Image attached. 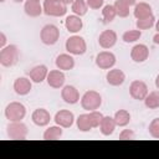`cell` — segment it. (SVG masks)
I'll return each mask as SVG.
<instances>
[{"mask_svg":"<svg viewBox=\"0 0 159 159\" xmlns=\"http://www.w3.org/2000/svg\"><path fill=\"white\" fill-rule=\"evenodd\" d=\"M6 41H7V40H6V35L1 31V32H0V48H4L5 46H7V45H6Z\"/></svg>","mask_w":159,"mask_h":159,"instance_id":"8d00e7d4","label":"cell"},{"mask_svg":"<svg viewBox=\"0 0 159 159\" xmlns=\"http://www.w3.org/2000/svg\"><path fill=\"white\" fill-rule=\"evenodd\" d=\"M117 40H118V36L114 30H104L98 36V43L104 50L112 48L117 43Z\"/></svg>","mask_w":159,"mask_h":159,"instance_id":"7c38bea8","label":"cell"},{"mask_svg":"<svg viewBox=\"0 0 159 159\" xmlns=\"http://www.w3.org/2000/svg\"><path fill=\"white\" fill-rule=\"evenodd\" d=\"M61 97H62L63 102L67 103V104H76L81 101L78 89L75 86H71V84L63 86L61 88Z\"/></svg>","mask_w":159,"mask_h":159,"instance_id":"4fadbf2b","label":"cell"},{"mask_svg":"<svg viewBox=\"0 0 159 159\" xmlns=\"http://www.w3.org/2000/svg\"><path fill=\"white\" fill-rule=\"evenodd\" d=\"M55 65L61 71H70L75 67V58L71 53H61L56 57Z\"/></svg>","mask_w":159,"mask_h":159,"instance_id":"ac0fdd59","label":"cell"},{"mask_svg":"<svg viewBox=\"0 0 159 159\" xmlns=\"http://www.w3.org/2000/svg\"><path fill=\"white\" fill-rule=\"evenodd\" d=\"M71 10L77 16H84L88 11V5L86 0H75L71 4Z\"/></svg>","mask_w":159,"mask_h":159,"instance_id":"4316f807","label":"cell"},{"mask_svg":"<svg viewBox=\"0 0 159 159\" xmlns=\"http://www.w3.org/2000/svg\"><path fill=\"white\" fill-rule=\"evenodd\" d=\"M4 114L9 122H20L26 116V107L20 102H10L5 107Z\"/></svg>","mask_w":159,"mask_h":159,"instance_id":"277c9868","label":"cell"},{"mask_svg":"<svg viewBox=\"0 0 159 159\" xmlns=\"http://www.w3.org/2000/svg\"><path fill=\"white\" fill-rule=\"evenodd\" d=\"M96 66L99 67L101 70H111L114 67L116 62H117V58H116V55L111 51H102V52H98L97 56H96Z\"/></svg>","mask_w":159,"mask_h":159,"instance_id":"ba28073f","label":"cell"},{"mask_svg":"<svg viewBox=\"0 0 159 159\" xmlns=\"http://www.w3.org/2000/svg\"><path fill=\"white\" fill-rule=\"evenodd\" d=\"M116 127H117V124H116L114 118L109 117V116H104L101 124H99V130L104 137H109V135L113 134Z\"/></svg>","mask_w":159,"mask_h":159,"instance_id":"603a6c76","label":"cell"},{"mask_svg":"<svg viewBox=\"0 0 159 159\" xmlns=\"http://www.w3.org/2000/svg\"><path fill=\"white\" fill-rule=\"evenodd\" d=\"M103 117L104 116L101 112H98L97 109L88 112V118H89V122L92 124V128H98L101 122H102V119H103Z\"/></svg>","mask_w":159,"mask_h":159,"instance_id":"d6a6232c","label":"cell"},{"mask_svg":"<svg viewBox=\"0 0 159 159\" xmlns=\"http://www.w3.org/2000/svg\"><path fill=\"white\" fill-rule=\"evenodd\" d=\"M153 42L159 46V32H157V34L153 36Z\"/></svg>","mask_w":159,"mask_h":159,"instance_id":"74e56055","label":"cell"},{"mask_svg":"<svg viewBox=\"0 0 159 159\" xmlns=\"http://www.w3.org/2000/svg\"><path fill=\"white\" fill-rule=\"evenodd\" d=\"M117 16V11H116V7L114 5H104L103 9H102V17H103V21L104 24H109L112 22Z\"/></svg>","mask_w":159,"mask_h":159,"instance_id":"f1b7e54d","label":"cell"},{"mask_svg":"<svg viewBox=\"0 0 159 159\" xmlns=\"http://www.w3.org/2000/svg\"><path fill=\"white\" fill-rule=\"evenodd\" d=\"M24 11L30 17H37L43 12V7L40 4V1H30L26 0L24 4Z\"/></svg>","mask_w":159,"mask_h":159,"instance_id":"7402d4cb","label":"cell"},{"mask_svg":"<svg viewBox=\"0 0 159 159\" xmlns=\"http://www.w3.org/2000/svg\"><path fill=\"white\" fill-rule=\"evenodd\" d=\"M63 134V130H62V127L60 125H51L48 127L45 132H43V135L42 138L45 140H56V139H60Z\"/></svg>","mask_w":159,"mask_h":159,"instance_id":"cb8c5ba5","label":"cell"},{"mask_svg":"<svg viewBox=\"0 0 159 159\" xmlns=\"http://www.w3.org/2000/svg\"><path fill=\"white\" fill-rule=\"evenodd\" d=\"M87 5L89 9L92 10H99L101 7H103V4H104V0H86Z\"/></svg>","mask_w":159,"mask_h":159,"instance_id":"e575fe53","label":"cell"},{"mask_svg":"<svg viewBox=\"0 0 159 159\" xmlns=\"http://www.w3.org/2000/svg\"><path fill=\"white\" fill-rule=\"evenodd\" d=\"M125 4H128L129 6H133V5H135L137 4V0H123Z\"/></svg>","mask_w":159,"mask_h":159,"instance_id":"f35d334b","label":"cell"},{"mask_svg":"<svg viewBox=\"0 0 159 159\" xmlns=\"http://www.w3.org/2000/svg\"><path fill=\"white\" fill-rule=\"evenodd\" d=\"M144 104L149 109H157L159 108V89L149 92L147 97L144 98Z\"/></svg>","mask_w":159,"mask_h":159,"instance_id":"484cf974","label":"cell"},{"mask_svg":"<svg viewBox=\"0 0 159 159\" xmlns=\"http://www.w3.org/2000/svg\"><path fill=\"white\" fill-rule=\"evenodd\" d=\"M31 120L37 127H46L51 120V114L45 108H36L31 114Z\"/></svg>","mask_w":159,"mask_h":159,"instance_id":"9a60e30c","label":"cell"},{"mask_svg":"<svg viewBox=\"0 0 159 159\" xmlns=\"http://www.w3.org/2000/svg\"><path fill=\"white\" fill-rule=\"evenodd\" d=\"M133 15L137 20L139 19H145V17H149L153 15V9L152 6L148 4V2H144V1H140L138 4L134 5V10H133Z\"/></svg>","mask_w":159,"mask_h":159,"instance_id":"44dd1931","label":"cell"},{"mask_svg":"<svg viewBox=\"0 0 159 159\" xmlns=\"http://www.w3.org/2000/svg\"><path fill=\"white\" fill-rule=\"evenodd\" d=\"M155 87L159 89V75L157 76V78H155Z\"/></svg>","mask_w":159,"mask_h":159,"instance_id":"60d3db41","label":"cell"},{"mask_svg":"<svg viewBox=\"0 0 159 159\" xmlns=\"http://www.w3.org/2000/svg\"><path fill=\"white\" fill-rule=\"evenodd\" d=\"M142 37V31L140 30H128L122 35V40L125 43H133L137 42L139 39Z\"/></svg>","mask_w":159,"mask_h":159,"instance_id":"f546056e","label":"cell"},{"mask_svg":"<svg viewBox=\"0 0 159 159\" xmlns=\"http://www.w3.org/2000/svg\"><path fill=\"white\" fill-rule=\"evenodd\" d=\"M15 2H22V1H25V0H14Z\"/></svg>","mask_w":159,"mask_h":159,"instance_id":"7bdbcfd3","label":"cell"},{"mask_svg":"<svg viewBox=\"0 0 159 159\" xmlns=\"http://www.w3.org/2000/svg\"><path fill=\"white\" fill-rule=\"evenodd\" d=\"M114 7H116V11H117V16H119V17H127V16H129V5L128 4H125L123 0H116L114 1Z\"/></svg>","mask_w":159,"mask_h":159,"instance_id":"4dcf8cb0","label":"cell"},{"mask_svg":"<svg viewBox=\"0 0 159 159\" xmlns=\"http://www.w3.org/2000/svg\"><path fill=\"white\" fill-rule=\"evenodd\" d=\"M20 58V51L16 45H7L0 50V63L4 67H12Z\"/></svg>","mask_w":159,"mask_h":159,"instance_id":"6da1fadb","label":"cell"},{"mask_svg":"<svg viewBox=\"0 0 159 159\" xmlns=\"http://www.w3.org/2000/svg\"><path fill=\"white\" fill-rule=\"evenodd\" d=\"M102 104V96L93 89H89L87 92L83 93V96L81 97V106L83 109L91 112V111H96L101 107Z\"/></svg>","mask_w":159,"mask_h":159,"instance_id":"5b68a950","label":"cell"},{"mask_svg":"<svg viewBox=\"0 0 159 159\" xmlns=\"http://www.w3.org/2000/svg\"><path fill=\"white\" fill-rule=\"evenodd\" d=\"M43 14L47 16L61 17L67 12V5L62 0H43L42 2Z\"/></svg>","mask_w":159,"mask_h":159,"instance_id":"7a4b0ae2","label":"cell"},{"mask_svg":"<svg viewBox=\"0 0 159 159\" xmlns=\"http://www.w3.org/2000/svg\"><path fill=\"white\" fill-rule=\"evenodd\" d=\"M30 1H40V0H30Z\"/></svg>","mask_w":159,"mask_h":159,"instance_id":"ee69618b","label":"cell"},{"mask_svg":"<svg viewBox=\"0 0 159 159\" xmlns=\"http://www.w3.org/2000/svg\"><path fill=\"white\" fill-rule=\"evenodd\" d=\"M65 47H66V51L73 56H81L83 55L86 51H87V43H86V40L78 35H73V36H70L67 40H66V43H65Z\"/></svg>","mask_w":159,"mask_h":159,"instance_id":"3957f363","label":"cell"},{"mask_svg":"<svg viewBox=\"0 0 159 159\" xmlns=\"http://www.w3.org/2000/svg\"><path fill=\"white\" fill-rule=\"evenodd\" d=\"M155 17H154V15H152V16H149V17H145V19H139V20H137V22H135V25H137V29L138 30H149L150 27H153L154 25H155Z\"/></svg>","mask_w":159,"mask_h":159,"instance_id":"1f68e13d","label":"cell"},{"mask_svg":"<svg viewBox=\"0 0 159 159\" xmlns=\"http://www.w3.org/2000/svg\"><path fill=\"white\" fill-rule=\"evenodd\" d=\"M148 130H149V134L155 138V139H159V118H154L149 127H148Z\"/></svg>","mask_w":159,"mask_h":159,"instance_id":"836d02e7","label":"cell"},{"mask_svg":"<svg viewBox=\"0 0 159 159\" xmlns=\"http://www.w3.org/2000/svg\"><path fill=\"white\" fill-rule=\"evenodd\" d=\"M76 124H77V128L83 132V133H87L92 129V124L89 122V118H88V113H83V114H80L76 119Z\"/></svg>","mask_w":159,"mask_h":159,"instance_id":"83f0119b","label":"cell"},{"mask_svg":"<svg viewBox=\"0 0 159 159\" xmlns=\"http://www.w3.org/2000/svg\"><path fill=\"white\" fill-rule=\"evenodd\" d=\"M58 39H60V30L53 24L45 25L40 31V40L43 45L52 46L58 41Z\"/></svg>","mask_w":159,"mask_h":159,"instance_id":"52a82bcc","label":"cell"},{"mask_svg":"<svg viewBox=\"0 0 159 159\" xmlns=\"http://www.w3.org/2000/svg\"><path fill=\"white\" fill-rule=\"evenodd\" d=\"M0 1H1V2H4V1H6V0H0Z\"/></svg>","mask_w":159,"mask_h":159,"instance_id":"f6af8a7d","label":"cell"},{"mask_svg":"<svg viewBox=\"0 0 159 159\" xmlns=\"http://www.w3.org/2000/svg\"><path fill=\"white\" fill-rule=\"evenodd\" d=\"M65 81H66V76L63 73V71L61 70H51L48 71V75H47V78H46V82L50 87L52 88H56V89H60L65 86Z\"/></svg>","mask_w":159,"mask_h":159,"instance_id":"8fae6325","label":"cell"},{"mask_svg":"<svg viewBox=\"0 0 159 159\" xmlns=\"http://www.w3.org/2000/svg\"><path fill=\"white\" fill-rule=\"evenodd\" d=\"M6 134L12 140H24L26 139L29 134L27 125L20 120V122H10L6 125Z\"/></svg>","mask_w":159,"mask_h":159,"instance_id":"8992f818","label":"cell"},{"mask_svg":"<svg viewBox=\"0 0 159 159\" xmlns=\"http://www.w3.org/2000/svg\"><path fill=\"white\" fill-rule=\"evenodd\" d=\"M65 27L68 32L71 34H77L82 30L83 27V22L81 20V16H77V15H68L65 20Z\"/></svg>","mask_w":159,"mask_h":159,"instance_id":"ffe728a7","label":"cell"},{"mask_svg":"<svg viewBox=\"0 0 159 159\" xmlns=\"http://www.w3.org/2000/svg\"><path fill=\"white\" fill-rule=\"evenodd\" d=\"M148 93H149V89H148V86L144 81L134 80L129 86V94L133 99L144 101V98L147 97Z\"/></svg>","mask_w":159,"mask_h":159,"instance_id":"9c48e42d","label":"cell"},{"mask_svg":"<svg viewBox=\"0 0 159 159\" xmlns=\"http://www.w3.org/2000/svg\"><path fill=\"white\" fill-rule=\"evenodd\" d=\"M106 80H107L108 84H111L113 87H118L124 83L125 73L120 68H111V70H108V72L106 75Z\"/></svg>","mask_w":159,"mask_h":159,"instance_id":"2e32d148","label":"cell"},{"mask_svg":"<svg viewBox=\"0 0 159 159\" xmlns=\"http://www.w3.org/2000/svg\"><path fill=\"white\" fill-rule=\"evenodd\" d=\"M62 1H63V2L66 4V5H70V4H72V2L75 1V0H62Z\"/></svg>","mask_w":159,"mask_h":159,"instance_id":"b9f144b4","label":"cell"},{"mask_svg":"<svg viewBox=\"0 0 159 159\" xmlns=\"http://www.w3.org/2000/svg\"><path fill=\"white\" fill-rule=\"evenodd\" d=\"M149 57V48L144 43H137L132 47L130 50V58L135 63H142L145 62Z\"/></svg>","mask_w":159,"mask_h":159,"instance_id":"5bb4252c","label":"cell"},{"mask_svg":"<svg viewBox=\"0 0 159 159\" xmlns=\"http://www.w3.org/2000/svg\"><path fill=\"white\" fill-rule=\"evenodd\" d=\"M53 120L57 125H60L62 128H70V127L73 125L76 119H75V114L71 111L61 109V111L56 112V114L53 117Z\"/></svg>","mask_w":159,"mask_h":159,"instance_id":"30bf717a","label":"cell"},{"mask_svg":"<svg viewBox=\"0 0 159 159\" xmlns=\"http://www.w3.org/2000/svg\"><path fill=\"white\" fill-rule=\"evenodd\" d=\"M113 118L116 120L117 127H125V125L129 124L132 117H130V113L127 109H119V111H117L114 113Z\"/></svg>","mask_w":159,"mask_h":159,"instance_id":"d4e9b609","label":"cell"},{"mask_svg":"<svg viewBox=\"0 0 159 159\" xmlns=\"http://www.w3.org/2000/svg\"><path fill=\"white\" fill-rule=\"evenodd\" d=\"M32 81L30 78H26V77H19L14 81V91L16 94L19 96H26L31 92V88H32Z\"/></svg>","mask_w":159,"mask_h":159,"instance_id":"e0dca14e","label":"cell"},{"mask_svg":"<svg viewBox=\"0 0 159 159\" xmlns=\"http://www.w3.org/2000/svg\"><path fill=\"white\" fill-rule=\"evenodd\" d=\"M135 134L132 129H123L120 133H119V139L122 140H127V139H134Z\"/></svg>","mask_w":159,"mask_h":159,"instance_id":"d590c367","label":"cell"},{"mask_svg":"<svg viewBox=\"0 0 159 159\" xmlns=\"http://www.w3.org/2000/svg\"><path fill=\"white\" fill-rule=\"evenodd\" d=\"M154 26H155V30H157V32H159V19L155 21V25H154Z\"/></svg>","mask_w":159,"mask_h":159,"instance_id":"ab89813d","label":"cell"},{"mask_svg":"<svg viewBox=\"0 0 159 159\" xmlns=\"http://www.w3.org/2000/svg\"><path fill=\"white\" fill-rule=\"evenodd\" d=\"M48 75V68L46 65H37L35 67H32L29 72L30 80L35 83H42Z\"/></svg>","mask_w":159,"mask_h":159,"instance_id":"d6986e66","label":"cell"}]
</instances>
